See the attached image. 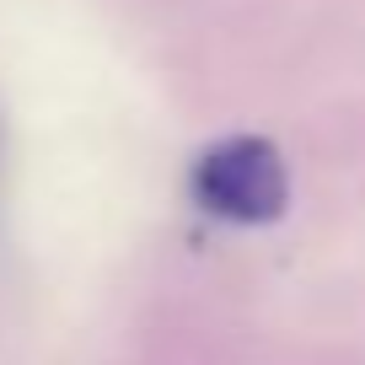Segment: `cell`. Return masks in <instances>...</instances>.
Listing matches in <instances>:
<instances>
[{"mask_svg": "<svg viewBox=\"0 0 365 365\" xmlns=\"http://www.w3.org/2000/svg\"><path fill=\"white\" fill-rule=\"evenodd\" d=\"M188 194L205 215L231 226H263L279 220L290 205V172L285 156L263 135H231L215 140L188 172Z\"/></svg>", "mask_w": 365, "mask_h": 365, "instance_id": "cell-1", "label": "cell"}]
</instances>
